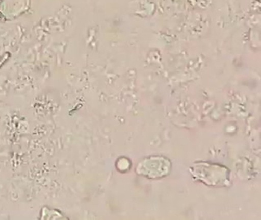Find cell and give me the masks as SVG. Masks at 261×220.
Masks as SVG:
<instances>
[{"label": "cell", "mask_w": 261, "mask_h": 220, "mask_svg": "<svg viewBox=\"0 0 261 220\" xmlns=\"http://www.w3.org/2000/svg\"><path fill=\"white\" fill-rule=\"evenodd\" d=\"M190 171L195 179L203 182L207 185L216 187H224L230 184V172L224 166L198 162L190 168Z\"/></svg>", "instance_id": "cell-1"}, {"label": "cell", "mask_w": 261, "mask_h": 220, "mask_svg": "<svg viewBox=\"0 0 261 220\" xmlns=\"http://www.w3.org/2000/svg\"><path fill=\"white\" fill-rule=\"evenodd\" d=\"M171 163L164 157H149L140 162L137 172L140 176L149 178H158L166 176L170 172Z\"/></svg>", "instance_id": "cell-2"}]
</instances>
